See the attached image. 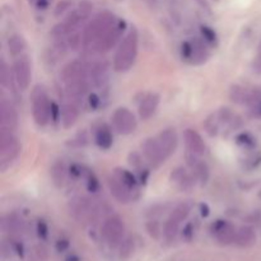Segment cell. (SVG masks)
Wrapping results in <instances>:
<instances>
[{"instance_id":"obj_1","label":"cell","mask_w":261,"mask_h":261,"mask_svg":"<svg viewBox=\"0 0 261 261\" xmlns=\"http://www.w3.org/2000/svg\"><path fill=\"white\" fill-rule=\"evenodd\" d=\"M138 30L132 27L117 47L114 58V69L119 73L127 71L135 63L138 55Z\"/></svg>"},{"instance_id":"obj_2","label":"cell","mask_w":261,"mask_h":261,"mask_svg":"<svg viewBox=\"0 0 261 261\" xmlns=\"http://www.w3.org/2000/svg\"><path fill=\"white\" fill-rule=\"evenodd\" d=\"M92 9H93V5H92L91 3L87 2V0L82 2L75 10H73V12H70L66 15V18L63 22L58 23V24L53 28L51 35L55 36L56 38H61L66 35L76 32V30L88 19Z\"/></svg>"},{"instance_id":"obj_3","label":"cell","mask_w":261,"mask_h":261,"mask_svg":"<svg viewBox=\"0 0 261 261\" xmlns=\"http://www.w3.org/2000/svg\"><path fill=\"white\" fill-rule=\"evenodd\" d=\"M116 19L117 18L111 12H102L97 14L84 28L83 36H82L84 48L94 47L97 41L116 22Z\"/></svg>"},{"instance_id":"obj_4","label":"cell","mask_w":261,"mask_h":261,"mask_svg":"<svg viewBox=\"0 0 261 261\" xmlns=\"http://www.w3.org/2000/svg\"><path fill=\"white\" fill-rule=\"evenodd\" d=\"M53 102L48 99L47 93L42 86H36L32 92V115L38 126H45L51 120Z\"/></svg>"},{"instance_id":"obj_5","label":"cell","mask_w":261,"mask_h":261,"mask_svg":"<svg viewBox=\"0 0 261 261\" xmlns=\"http://www.w3.org/2000/svg\"><path fill=\"white\" fill-rule=\"evenodd\" d=\"M20 145L17 138L13 134V130L0 127V166L2 170H5L8 166L12 165L18 157Z\"/></svg>"},{"instance_id":"obj_6","label":"cell","mask_w":261,"mask_h":261,"mask_svg":"<svg viewBox=\"0 0 261 261\" xmlns=\"http://www.w3.org/2000/svg\"><path fill=\"white\" fill-rule=\"evenodd\" d=\"M125 27H126V23L125 20L116 19V22L101 36L98 41L94 45L93 50H96L97 53L105 54L109 53L112 47L117 43V41L120 40V37L122 36V32L125 31Z\"/></svg>"},{"instance_id":"obj_7","label":"cell","mask_w":261,"mask_h":261,"mask_svg":"<svg viewBox=\"0 0 261 261\" xmlns=\"http://www.w3.org/2000/svg\"><path fill=\"white\" fill-rule=\"evenodd\" d=\"M125 234L124 221L119 216H111L103 222L102 236L110 246H116L121 244Z\"/></svg>"},{"instance_id":"obj_8","label":"cell","mask_w":261,"mask_h":261,"mask_svg":"<svg viewBox=\"0 0 261 261\" xmlns=\"http://www.w3.org/2000/svg\"><path fill=\"white\" fill-rule=\"evenodd\" d=\"M112 122L119 134L129 135L137 129V120L133 112L126 107H119L112 115Z\"/></svg>"},{"instance_id":"obj_9","label":"cell","mask_w":261,"mask_h":261,"mask_svg":"<svg viewBox=\"0 0 261 261\" xmlns=\"http://www.w3.org/2000/svg\"><path fill=\"white\" fill-rule=\"evenodd\" d=\"M13 75L20 91H25L31 84L32 78V70H31V63L27 56H19L13 63Z\"/></svg>"},{"instance_id":"obj_10","label":"cell","mask_w":261,"mask_h":261,"mask_svg":"<svg viewBox=\"0 0 261 261\" xmlns=\"http://www.w3.org/2000/svg\"><path fill=\"white\" fill-rule=\"evenodd\" d=\"M69 212L78 222H86L92 218L94 213L93 204L86 196H75L69 201Z\"/></svg>"},{"instance_id":"obj_11","label":"cell","mask_w":261,"mask_h":261,"mask_svg":"<svg viewBox=\"0 0 261 261\" xmlns=\"http://www.w3.org/2000/svg\"><path fill=\"white\" fill-rule=\"evenodd\" d=\"M212 233L214 234L217 241L221 245H231L233 244L236 240V232L237 229L234 228L233 224H231L227 221H219L214 222L212 224Z\"/></svg>"},{"instance_id":"obj_12","label":"cell","mask_w":261,"mask_h":261,"mask_svg":"<svg viewBox=\"0 0 261 261\" xmlns=\"http://www.w3.org/2000/svg\"><path fill=\"white\" fill-rule=\"evenodd\" d=\"M143 153H144L145 160L153 167H160L167 160L162 148H161L160 143H158L157 138H148L145 140L144 145H143Z\"/></svg>"},{"instance_id":"obj_13","label":"cell","mask_w":261,"mask_h":261,"mask_svg":"<svg viewBox=\"0 0 261 261\" xmlns=\"http://www.w3.org/2000/svg\"><path fill=\"white\" fill-rule=\"evenodd\" d=\"M229 98L231 101L241 105H251L256 103L261 99V92L259 89H247L241 86H232L229 89Z\"/></svg>"},{"instance_id":"obj_14","label":"cell","mask_w":261,"mask_h":261,"mask_svg":"<svg viewBox=\"0 0 261 261\" xmlns=\"http://www.w3.org/2000/svg\"><path fill=\"white\" fill-rule=\"evenodd\" d=\"M107 184H109V188L112 196H114L117 201H120V203L122 204H127L129 201L134 200V191L130 190V189L127 188L121 180H119L115 175L109 177Z\"/></svg>"},{"instance_id":"obj_15","label":"cell","mask_w":261,"mask_h":261,"mask_svg":"<svg viewBox=\"0 0 261 261\" xmlns=\"http://www.w3.org/2000/svg\"><path fill=\"white\" fill-rule=\"evenodd\" d=\"M84 78H87V70L82 61H71L68 65L64 66L63 71H61V79L65 84Z\"/></svg>"},{"instance_id":"obj_16","label":"cell","mask_w":261,"mask_h":261,"mask_svg":"<svg viewBox=\"0 0 261 261\" xmlns=\"http://www.w3.org/2000/svg\"><path fill=\"white\" fill-rule=\"evenodd\" d=\"M184 138H185V145L188 152L199 155V157L205 153V143L196 130L186 129Z\"/></svg>"},{"instance_id":"obj_17","label":"cell","mask_w":261,"mask_h":261,"mask_svg":"<svg viewBox=\"0 0 261 261\" xmlns=\"http://www.w3.org/2000/svg\"><path fill=\"white\" fill-rule=\"evenodd\" d=\"M0 122L2 127L14 130L18 125V115L14 106L10 102L3 99L0 103Z\"/></svg>"},{"instance_id":"obj_18","label":"cell","mask_w":261,"mask_h":261,"mask_svg":"<svg viewBox=\"0 0 261 261\" xmlns=\"http://www.w3.org/2000/svg\"><path fill=\"white\" fill-rule=\"evenodd\" d=\"M158 143H160L161 148H162L163 153H165L166 158L171 157L175 153L176 148H177V134H176L175 129H165L158 134L157 137Z\"/></svg>"},{"instance_id":"obj_19","label":"cell","mask_w":261,"mask_h":261,"mask_svg":"<svg viewBox=\"0 0 261 261\" xmlns=\"http://www.w3.org/2000/svg\"><path fill=\"white\" fill-rule=\"evenodd\" d=\"M110 68L106 61H98L89 69V79L94 87H103L109 79Z\"/></svg>"},{"instance_id":"obj_20","label":"cell","mask_w":261,"mask_h":261,"mask_svg":"<svg viewBox=\"0 0 261 261\" xmlns=\"http://www.w3.org/2000/svg\"><path fill=\"white\" fill-rule=\"evenodd\" d=\"M193 176L182 167H177L171 172V181L176 184L181 191H190L195 185Z\"/></svg>"},{"instance_id":"obj_21","label":"cell","mask_w":261,"mask_h":261,"mask_svg":"<svg viewBox=\"0 0 261 261\" xmlns=\"http://www.w3.org/2000/svg\"><path fill=\"white\" fill-rule=\"evenodd\" d=\"M160 105V96L157 93H148L139 105V116L142 120H148L153 116Z\"/></svg>"},{"instance_id":"obj_22","label":"cell","mask_w":261,"mask_h":261,"mask_svg":"<svg viewBox=\"0 0 261 261\" xmlns=\"http://www.w3.org/2000/svg\"><path fill=\"white\" fill-rule=\"evenodd\" d=\"M256 241V233H255L254 228L249 226H242L237 229L236 232V240L234 244L240 247H249L252 246Z\"/></svg>"},{"instance_id":"obj_23","label":"cell","mask_w":261,"mask_h":261,"mask_svg":"<svg viewBox=\"0 0 261 261\" xmlns=\"http://www.w3.org/2000/svg\"><path fill=\"white\" fill-rule=\"evenodd\" d=\"M88 92V82L87 78L78 79L66 84V94L71 99H81Z\"/></svg>"},{"instance_id":"obj_24","label":"cell","mask_w":261,"mask_h":261,"mask_svg":"<svg viewBox=\"0 0 261 261\" xmlns=\"http://www.w3.org/2000/svg\"><path fill=\"white\" fill-rule=\"evenodd\" d=\"M78 109L74 103H65L61 107V115L60 120L61 124L65 129H70L75 125L76 120H78Z\"/></svg>"},{"instance_id":"obj_25","label":"cell","mask_w":261,"mask_h":261,"mask_svg":"<svg viewBox=\"0 0 261 261\" xmlns=\"http://www.w3.org/2000/svg\"><path fill=\"white\" fill-rule=\"evenodd\" d=\"M50 175H51V180H53L54 185H55L58 189L63 188L66 180L65 163H64L63 161H56V162L51 166Z\"/></svg>"},{"instance_id":"obj_26","label":"cell","mask_w":261,"mask_h":261,"mask_svg":"<svg viewBox=\"0 0 261 261\" xmlns=\"http://www.w3.org/2000/svg\"><path fill=\"white\" fill-rule=\"evenodd\" d=\"M96 143L99 148L102 149H110L114 143V138H112V133L107 125H102L97 129L96 132Z\"/></svg>"},{"instance_id":"obj_27","label":"cell","mask_w":261,"mask_h":261,"mask_svg":"<svg viewBox=\"0 0 261 261\" xmlns=\"http://www.w3.org/2000/svg\"><path fill=\"white\" fill-rule=\"evenodd\" d=\"M191 170H193V175L194 177H195V180L198 181L201 186L208 184L209 177H211V171H209L208 165H206L205 162L199 160L198 162L191 167Z\"/></svg>"},{"instance_id":"obj_28","label":"cell","mask_w":261,"mask_h":261,"mask_svg":"<svg viewBox=\"0 0 261 261\" xmlns=\"http://www.w3.org/2000/svg\"><path fill=\"white\" fill-rule=\"evenodd\" d=\"M114 175L116 176L119 180H121L130 190H133L134 193H138V180L133 172L125 170V168H116L114 172Z\"/></svg>"},{"instance_id":"obj_29","label":"cell","mask_w":261,"mask_h":261,"mask_svg":"<svg viewBox=\"0 0 261 261\" xmlns=\"http://www.w3.org/2000/svg\"><path fill=\"white\" fill-rule=\"evenodd\" d=\"M8 48H9V53L12 54V55H20L25 48L24 38L19 35L12 36V37L8 40Z\"/></svg>"},{"instance_id":"obj_30","label":"cell","mask_w":261,"mask_h":261,"mask_svg":"<svg viewBox=\"0 0 261 261\" xmlns=\"http://www.w3.org/2000/svg\"><path fill=\"white\" fill-rule=\"evenodd\" d=\"M66 51V42L65 41L58 40L53 45V47H50L48 50V56L47 59L50 61H58L59 59H61L64 56Z\"/></svg>"},{"instance_id":"obj_31","label":"cell","mask_w":261,"mask_h":261,"mask_svg":"<svg viewBox=\"0 0 261 261\" xmlns=\"http://www.w3.org/2000/svg\"><path fill=\"white\" fill-rule=\"evenodd\" d=\"M178 227H180V222L175 221V219L172 218L167 219V222L165 223V227H163V234H165L167 241L175 240V237L177 236Z\"/></svg>"},{"instance_id":"obj_32","label":"cell","mask_w":261,"mask_h":261,"mask_svg":"<svg viewBox=\"0 0 261 261\" xmlns=\"http://www.w3.org/2000/svg\"><path fill=\"white\" fill-rule=\"evenodd\" d=\"M20 226H22V221L15 214H8L3 221V228L9 232L19 231Z\"/></svg>"},{"instance_id":"obj_33","label":"cell","mask_w":261,"mask_h":261,"mask_svg":"<svg viewBox=\"0 0 261 261\" xmlns=\"http://www.w3.org/2000/svg\"><path fill=\"white\" fill-rule=\"evenodd\" d=\"M189 213H190V205H189V204H186V203L178 204V205L172 211L170 218L175 219V221L180 222L181 223V222L185 221V219L188 218Z\"/></svg>"},{"instance_id":"obj_34","label":"cell","mask_w":261,"mask_h":261,"mask_svg":"<svg viewBox=\"0 0 261 261\" xmlns=\"http://www.w3.org/2000/svg\"><path fill=\"white\" fill-rule=\"evenodd\" d=\"M219 120H218V116H217V114H212L211 116L206 117L205 122H204V126H205V130L206 133H208L211 137H214V135L218 134V130H219Z\"/></svg>"},{"instance_id":"obj_35","label":"cell","mask_w":261,"mask_h":261,"mask_svg":"<svg viewBox=\"0 0 261 261\" xmlns=\"http://www.w3.org/2000/svg\"><path fill=\"white\" fill-rule=\"evenodd\" d=\"M133 252H134V240H124L121 242V249H120V257L121 259H127Z\"/></svg>"},{"instance_id":"obj_36","label":"cell","mask_w":261,"mask_h":261,"mask_svg":"<svg viewBox=\"0 0 261 261\" xmlns=\"http://www.w3.org/2000/svg\"><path fill=\"white\" fill-rule=\"evenodd\" d=\"M0 83L3 87H8L10 83V69L4 60L0 65Z\"/></svg>"},{"instance_id":"obj_37","label":"cell","mask_w":261,"mask_h":261,"mask_svg":"<svg viewBox=\"0 0 261 261\" xmlns=\"http://www.w3.org/2000/svg\"><path fill=\"white\" fill-rule=\"evenodd\" d=\"M193 53H194V45H193V41H186L181 45V55L185 60L191 61L193 59Z\"/></svg>"},{"instance_id":"obj_38","label":"cell","mask_w":261,"mask_h":261,"mask_svg":"<svg viewBox=\"0 0 261 261\" xmlns=\"http://www.w3.org/2000/svg\"><path fill=\"white\" fill-rule=\"evenodd\" d=\"M68 45L71 50H78L81 45H83V38H81V35L78 32H73L69 35Z\"/></svg>"},{"instance_id":"obj_39","label":"cell","mask_w":261,"mask_h":261,"mask_svg":"<svg viewBox=\"0 0 261 261\" xmlns=\"http://www.w3.org/2000/svg\"><path fill=\"white\" fill-rule=\"evenodd\" d=\"M70 7L71 2H69V0H61V2H59L58 5H56L54 14H55V17H61V15H63Z\"/></svg>"},{"instance_id":"obj_40","label":"cell","mask_w":261,"mask_h":261,"mask_svg":"<svg viewBox=\"0 0 261 261\" xmlns=\"http://www.w3.org/2000/svg\"><path fill=\"white\" fill-rule=\"evenodd\" d=\"M200 31H201V35H203V37L205 38L208 42H214V41H216V38H217L216 32H214L212 28L206 27V25H201Z\"/></svg>"},{"instance_id":"obj_41","label":"cell","mask_w":261,"mask_h":261,"mask_svg":"<svg viewBox=\"0 0 261 261\" xmlns=\"http://www.w3.org/2000/svg\"><path fill=\"white\" fill-rule=\"evenodd\" d=\"M87 188H88L89 191H92V193H96L97 190H98L99 188V184L98 181H97V178L94 177L93 173H88V176H87Z\"/></svg>"},{"instance_id":"obj_42","label":"cell","mask_w":261,"mask_h":261,"mask_svg":"<svg viewBox=\"0 0 261 261\" xmlns=\"http://www.w3.org/2000/svg\"><path fill=\"white\" fill-rule=\"evenodd\" d=\"M147 229L152 237H154V239H158V237H160L161 229H160V224H158V222L155 221L149 222V223L147 224Z\"/></svg>"},{"instance_id":"obj_43","label":"cell","mask_w":261,"mask_h":261,"mask_svg":"<svg viewBox=\"0 0 261 261\" xmlns=\"http://www.w3.org/2000/svg\"><path fill=\"white\" fill-rule=\"evenodd\" d=\"M237 143L245 145V147H251V145H254V139L249 134H241L237 137Z\"/></svg>"},{"instance_id":"obj_44","label":"cell","mask_w":261,"mask_h":261,"mask_svg":"<svg viewBox=\"0 0 261 261\" xmlns=\"http://www.w3.org/2000/svg\"><path fill=\"white\" fill-rule=\"evenodd\" d=\"M37 234L40 239H46L47 237V226H46V223L43 221H38Z\"/></svg>"},{"instance_id":"obj_45","label":"cell","mask_w":261,"mask_h":261,"mask_svg":"<svg viewBox=\"0 0 261 261\" xmlns=\"http://www.w3.org/2000/svg\"><path fill=\"white\" fill-rule=\"evenodd\" d=\"M250 115L254 117H260L261 116V99L257 101L256 103L251 105L250 106Z\"/></svg>"},{"instance_id":"obj_46","label":"cell","mask_w":261,"mask_h":261,"mask_svg":"<svg viewBox=\"0 0 261 261\" xmlns=\"http://www.w3.org/2000/svg\"><path fill=\"white\" fill-rule=\"evenodd\" d=\"M89 103H91L92 109H97V107H98V105H99L98 96H97V94H94V93H92L91 96H89Z\"/></svg>"},{"instance_id":"obj_47","label":"cell","mask_w":261,"mask_h":261,"mask_svg":"<svg viewBox=\"0 0 261 261\" xmlns=\"http://www.w3.org/2000/svg\"><path fill=\"white\" fill-rule=\"evenodd\" d=\"M48 5H50V0H37V2H36V7H37L38 9H46Z\"/></svg>"},{"instance_id":"obj_48","label":"cell","mask_w":261,"mask_h":261,"mask_svg":"<svg viewBox=\"0 0 261 261\" xmlns=\"http://www.w3.org/2000/svg\"><path fill=\"white\" fill-rule=\"evenodd\" d=\"M69 246V244H68V241H59L58 242V250H61V251H63V250H65L66 247Z\"/></svg>"},{"instance_id":"obj_49","label":"cell","mask_w":261,"mask_h":261,"mask_svg":"<svg viewBox=\"0 0 261 261\" xmlns=\"http://www.w3.org/2000/svg\"><path fill=\"white\" fill-rule=\"evenodd\" d=\"M200 209H201V216H203V217L208 216V214H209V209H208V205H206V204H201Z\"/></svg>"},{"instance_id":"obj_50","label":"cell","mask_w":261,"mask_h":261,"mask_svg":"<svg viewBox=\"0 0 261 261\" xmlns=\"http://www.w3.org/2000/svg\"><path fill=\"white\" fill-rule=\"evenodd\" d=\"M185 234L188 236V239H190V237H191V224H189V226L186 227Z\"/></svg>"},{"instance_id":"obj_51","label":"cell","mask_w":261,"mask_h":261,"mask_svg":"<svg viewBox=\"0 0 261 261\" xmlns=\"http://www.w3.org/2000/svg\"><path fill=\"white\" fill-rule=\"evenodd\" d=\"M66 261H78V259L75 256H69V259Z\"/></svg>"},{"instance_id":"obj_52","label":"cell","mask_w":261,"mask_h":261,"mask_svg":"<svg viewBox=\"0 0 261 261\" xmlns=\"http://www.w3.org/2000/svg\"><path fill=\"white\" fill-rule=\"evenodd\" d=\"M259 199H260V200H261V190L259 191Z\"/></svg>"},{"instance_id":"obj_53","label":"cell","mask_w":261,"mask_h":261,"mask_svg":"<svg viewBox=\"0 0 261 261\" xmlns=\"http://www.w3.org/2000/svg\"><path fill=\"white\" fill-rule=\"evenodd\" d=\"M116 2H122V0H116Z\"/></svg>"}]
</instances>
